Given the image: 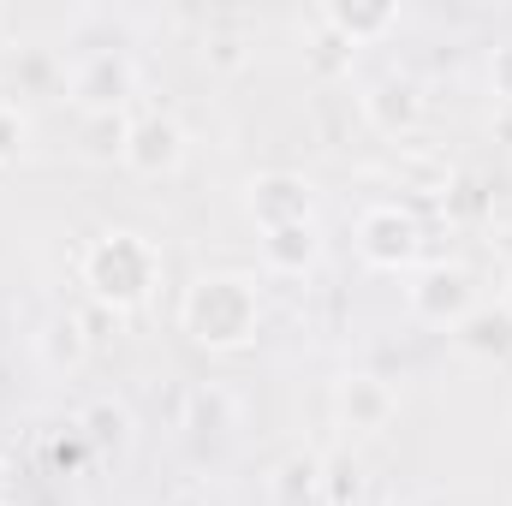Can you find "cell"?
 Instances as JSON below:
<instances>
[{"label":"cell","instance_id":"4","mask_svg":"<svg viewBox=\"0 0 512 506\" xmlns=\"http://www.w3.org/2000/svg\"><path fill=\"white\" fill-rule=\"evenodd\" d=\"M405 304H411V316H417L423 328H447V334H453V328L477 310V280H471V268H459V262H435V268L411 274Z\"/></svg>","mask_w":512,"mask_h":506},{"label":"cell","instance_id":"18","mask_svg":"<svg viewBox=\"0 0 512 506\" xmlns=\"http://www.w3.org/2000/svg\"><path fill=\"white\" fill-rule=\"evenodd\" d=\"M316 489H322V459H310V453H292V459L274 471V495H280V506L316 501Z\"/></svg>","mask_w":512,"mask_h":506},{"label":"cell","instance_id":"10","mask_svg":"<svg viewBox=\"0 0 512 506\" xmlns=\"http://www.w3.org/2000/svg\"><path fill=\"white\" fill-rule=\"evenodd\" d=\"M316 24L334 30L358 54L364 42H382V36L399 30V6H387V0H328V6H316Z\"/></svg>","mask_w":512,"mask_h":506},{"label":"cell","instance_id":"6","mask_svg":"<svg viewBox=\"0 0 512 506\" xmlns=\"http://www.w3.org/2000/svg\"><path fill=\"white\" fill-rule=\"evenodd\" d=\"M423 114H429V96L411 72H382L370 90H364V126L387 137V143H411L423 131Z\"/></svg>","mask_w":512,"mask_h":506},{"label":"cell","instance_id":"21","mask_svg":"<svg viewBox=\"0 0 512 506\" xmlns=\"http://www.w3.org/2000/svg\"><path fill=\"white\" fill-rule=\"evenodd\" d=\"M24 143H30V120H24V108L0 102V167H12V161L24 155Z\"/></svg>","mask_w":512,"mask_h":506},{"label":"cell","instance_id":"9","mask_svg":"<svg viewBox=\"0 0 512 506\" xmlns=\"http://www.w3.org/2000/svg\"><path fill=\"white\" fill-rule=\"evenodd\" d=\"M393 411H399V393L382 376H370V370H352L334 387V417H340L346 435H382L393 423Z\"/></svg>","mask_w":512,"mask_h":506},{"label":"cell","instance_id":"23","mask_svg":"<svg viewBox=\"0 0 512 506\" xmlns=\"http://www.w3.org/2000/svg\"><path fill=\"white\" fill-rule=\"evenodd\" d=\"M310 66H316L322 78H334V72H346V66H352V48H346V42H340V36L328 30V36L316 42V54H310Z\"/></svg>","mask_w":512,"mask_h":506},{"label":"cell","instance_id":"19","mask_svg":"<svg viewBox=\"0 0 512 506\" xmlns=\"http://www.w3.org/2000/svg\"><path fill=\"white\" fill-rule=\"evenodd\" d=\"M12 84L30 90V96H60V90H66V72L54 66L48 48H24V54L12 60Z\"/></svg>","mask_w":512,"mask_h":506},{"label":"cell","instance_id":"1","mask_svg":"<svg viewBox=\"0 0 512 506\" xmlns=\"http://www.w3.org/2000/svg\"><path fill=\"white\" fill-rule=\"evenodd\" d=\"M179 328L191 346L227 358V352H245L262 334V292L245 274H197L179 298Z\"/></svg>","mask_w":512,"mask_h":506},{"label":"cell","instance_id":"25","mask_svg":"<svg viewBox=\"0 0 512 506\" xmlns=\"http://www.w3.org/2000/svg\"><path fill=\"white\" fill-rule=\"evenodd\" d=\"M12 495H18V471H12V459L0 453V506H12Z\"/></svg>","mask_w":512,"mask_h":506},{"label":"cell","instance_id":"26","mask_svg":"<svg viewBox=\"0 0 512 506\" xmlns=\"http://www.w3.org/2000/svg\"><path fill=\"white\" fill-rule=\"evenodd\" d=\"M501 310L512 316V274H507V286H501Z\"/></svg>","mask_w":512,"mask_h":506},{"label":"cell","instance_id":"16","mask_svg":"<svg viewBox=\"0 0 512 506\" xmlns=\"http://www.w3.org/2000/svg\"><path fill=\"white\" fill-rule=\"evenodd\" d=\"M126 137H131V114H84V155L90 161H126Z\"/></svg>","mask_w":512,"mask_h":506},{"label":"cell","instance_id":"13","mask_svg":"<svg viewBox=\"0 0 512 506\" xmlns=\"http://www.w3.org/2000/svg\"><path fill=\"white\" fill-rule=\"evenodd\" d=\"M36 352H42V364L48 370H78L84 358H90V328H84V316H48L42 322V334H36Z\"/></svg>","mask_w":512,"mask_h":506},{"label":"cell","instance_id":"8","mask_svg":"<svg viewBox=\"0 0 512 506\" xmlns=\"http://www.w3.org/2000/svg\"><path fill=\"white\" fill-rule=\"evenodd\" d=\"M185 126L173 120V114H161V108H149V114H137L131 120V137H126V161L137 179H167V173H179L185 167Z\"/></svg>","mask_w":512,"mask_h":506},{"label":"cell","instance_id":"27","mask_svg":"<svg viewBox=\"0 0 512 506\" xmlns=\"http://www.w3.org/2000/svg\"><path fill=\"white\" fill-rule=\"evenodd\" d=\"M0 24H6V12H0Z\"/></svg>","mask_w":512,"mask_h":506},{"label":"cell","instance_id":"12","mask_svg":"<svg viewBox=\"0 0 512 506\" xmlns=\"http://www.w3.org/2000/svg\"><path fill=\"white\" fill-rule=\"evenodd\" d=\"M316 256H322V233H316V221H298V227H274V233H262V262H268L274 274H304V268H316Z\"/></svg>","mask_w":512,"mask_h":506},{"label":"cell","instance_id":"14","mask_svg":"<svg viewBox=\"0 0 512 506\" xmlns=\"http://www.w3.org/2000/svg\"><path fill=\"white\" fill-rule=\"evenodd\" d=\"M78 435L90 441V453H120L131 441V411L120 399H90L78 411Z\"/></svg>","mask_w":512,"mask_h":506},{"label":"cell","instance_id":"15","mask_svg":"<svg viewBox=\"0 0 512 506\" xmlns=\"http://www.w3.org/2000/svg\"><path fill=\"white\" fill-rule=\"evenodd\" d=\"M233 423H239V405H233L227 387H197L185 399V429L191 435H227Z\"/></svg>","mask_w":512,"mask_h":506},{"label":"cell","instance_id":"22","mask_svg":"<svg viewBox=\"0 0 512 506\" xmlns=\"http://www.w3.org/2000/svg\"><path fill=\"white\" fill-rule=\"evenodd\" d=\"M84 459H90V441L78 435V423H72L66 435H54V441H48V465H54V471H78Z\"/></svg>","mask_w":512,"mask_h":506},{"label":"cell","instance_id":"24","mask_svg":"<svg viewBox=\"0 0 512 506\" xmlns=\"http://www.w3.org/2000/svg\"><path fill=\"white\" fill-rule=\"evenodd\" d=\"M489 90H495V102L512 108V42H501V48L489 54Z\"/></svg>","mask_w":512,"mask_h":506},{"label":"cell","instance_id":"11","mask_svg":"<svg viewBox=\"0 0 512 506\" xmlns=\"http://www.w3.org/2000/svg\"><path fill=\"white\" fill-rule=\"evenodd\" d=\"M453 340L471 352V358H512V316L501 310V304H477L459 328H453Z\"/></svg>","mask_w":512,"mask_h":506},{"label":"cell","instance_id":"5","mask_svg":"<svg viewBox=\"0 0 512 506\" xmlns=\"http://www.w3.org/2000/svg\"><path fill=\"white\" fill-rule=\"evenodd\" d=\"M66 96L84 114H126V102L137 96V66L120 48H96L78 60V72L66 78Z\"/></svg>","mask_w":512,"mask_h":506},{"label":"cell","instance_id":"20","mask_svg":"<svg viewBox=\"0 0 512 506\" xmlns=\"http://www.w3.org/2000/svg\"><path fill=\"white\" fill-rule=\"evenodd\" d=\"M203 66H209V72H245V66H251V42L221 24V30L203 36Z\"/></svg>","mask_w":512,"mask_h":506},{"label":"cell","instance_id":"2","mask_svg":"<svg viewBox=\"0 0 512 506\" xmlns=\"http://www.w3.org/2000/svg\"><path fill=\"white\" fill-rule=\"evenodd\" d=\"M78 274H84V286H90V298H96L102 310L131 316V310H143V304L155 298V286H161V251H155L143 233L114 227V233H96V239L84 245Z\"/></svg>","mask_w":512,"mask_h":506},{"label":"cell","instance_id":"3","mask_svg":"<svg viewBox=\"0 0 512 506\" xmlns=\"http://www.w3.org/2000/svg\"><path fill=\"white\" fill-rule=\"evenodd\" d=\"M358 256L382 274H411L423 256V221L411 203H370L358 215Z\"/></svg>","mask_w":512,"mask_h":506},{"label":"cell","instance_id":"7","mask_svg":"<svg viewBox=\"0 0 512 506\" xmlns=\"http://www.w3.org/2000/svg\"><path fill=\"white\" fill-rule=\"evenodd\" d=\"M245 215L262 233L316 221V185L304 173H256L251 185H245Z\"/></svg>","mask_w":512,"mask_h":506},{"label":"cell","instance_id":"17","mask_svg":"<svg viewBox=\"0 0 512 506\" xmlns=\"http://www.w3.org/2000/svg\"><path fill=\"white\" fill-rule=\"evenodd\" d=\"M316 501L322 506H358L364 501V465H358L352 453L322 459V489H316Z\"/></svg>","mask_w":512,"mask_h":506}]
</instances>
